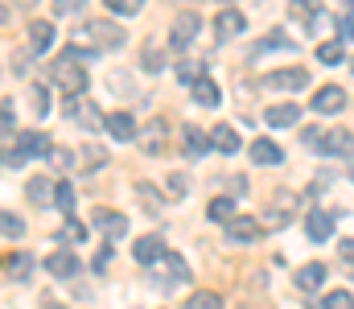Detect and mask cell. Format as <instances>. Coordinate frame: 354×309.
I'll use <instances>...</instances> for the list:
<instances>
[{"instance_id": "1", "label": "cell", "mask_w": 354, "mask_h": 309, "mask_svg": "<svg viewBox=\"0 0 354 309\" xmlns=\"http://www.w3.org/2000/svg\"><path fill=\"white\" fill-rule=\"evenodd\" d=\"M124 29L115 25V21H91V25H83L75 37H71V54H79V58H95V54H103V50H120L124 46Z\"/></svg>"}, {"instance_id": "2", "label": "cell", "mask_w": 354, "mask_h": 309, "mask_svg": "<svg viewBox=\"0 0 354 309\" xmlns=\"http://www.w3.org/2000/svg\"><path fill=\"white\" fill-rule=\"evenodd\" d=\"M54 83H58V87L66 91V100H79V95L87 91V71H83L79 54L62 50V58L54 62Z\"/></svg>"}, {"instance_id": "3", "label": "cell", "mask_w": 354, "mask_h": 309, "mask_svg": "<svg viewBox=\"0 0 354 309\" xmlns=\"http://www.w3.org/2000/svg\"><path fill=\"white\" fill-rule=\"evenodd\" d=\"M297 210H301V194L297 190H288V186H280V190H272L264 203V223L268 227H288L292 218H297Z\"/></svg>"}, {"instance_id": "4", "label": "cell", "mask_w": 354, "mask_h": 309, "mask_svg": "<svg viewBox=\"0 0 354 309\" xmlns=\"http://www.w3.org/2000/svg\"><path fill=\"white\" fill-rule=\"evenodd\" d=\"M136 144H140L145 157H165V149H169V120H149V124H140Z\"/></svg>"}, {"instance_id": "5", "label": "cell", "mask_w": 354, "mask_h": 309, "mask_svg": "<svg viewBox=\"0 0 354 309\" xmlns=\"http://www.w3.org/2000/svg\"><path fill=\"white\" fill-rule=\"evenodd\" d=\"M62 111H66V120H75V124H79V128H87V132H99V128H103V120H107V115H103V111L87 100V95L66 100V107H62Z\"/></svg>"}, {"instance_id": "6", "label": "cell", "mask_w": 354, "mask_h": 309, "mask_svg": "<svg viewBox=\"0 0 354 309\" xmlns=\"http://www.w3.org/2000/svg\"><path fill=\"white\" fill-rule=\"evenodd\" d=\"M153 285H157V289H169V285L181 289V285H189V264H185L177 252H165V256H161V272L153 277Z\"/></svg>"}, {"instance_id": "7", "label": "cell", "mask_w": 354, "mask_h": 309, "mask_svg": "<svg viewBox=\"0 0 354 309\" xmlns=\"http://www.w3.org/2000/svg\"><path fill=\"white\" fill-rule=\"evenodd\" d=\"M260 87H264V91H301V87H309V71H305V66L272 71V75L260 79Z\"/></svg>"}, {"instance_id": "8", "label": "cell", "mask_w": 354, "mask_h": 309, "mask_svg": "<svg viewBox=\"0 0 354 309\" xmlns=\"http://www.w3.org/2000/svg\"><path fill=\"white\" fill-rule=\"evenodd\" d=\"M198 29H202V21H198L194 12H177L174 29H169V46H174V50H185V46L198 37Z\"/></svg>"}, {"instance_id": "9", "label": "cell", "mask_w": 354, "mask_h": 309, "mask_svg": "<svg viewBox=\"0 0 354 309\" xmlns=\"http://www.w3.org/2000/svg\"><path fill=\"white\" fill-rule=\"evenodd\" d=\"M227 235H231V239H239V243H256V239L264 235V223H260V218H252V214H235V218L227 223Z\"/></svg>"}, {"instance_id": "10", "label": "cell", "mask_w": 354, "mask_h": 309, "mask_svg": "<svg viewBox=\"0 0 354 309\" xmlns=\"http://www.w3.org/2000/svg\"><path fill=\"white\" fill-rule=\"evenodd\" d=\"M322 153H326V157H351L354 153V132H346V128H330V132L322 136Z\"/></svg>"}, {"instance_id": "11", "label": "cell", "mask_w": 354, "mask_h": 309, "mask_svg": "<svg viewBox=\"0 0 354 309\" xmlns=\"http://www.w3.org/2000/svg\"><path fill=\"white\" fill-rule=\"evenodd\" d=\"M103 128H107L120 144H132V140H136V132H140V128H136V120H132L128 111H111V115L103 120Z\"/></svg>"}, {"instance_id": "12", "label": "cell", "mask_w": 354, "mask_h": 309, "mask_svg": "<svg viewBox=\"0 0 354 309\" xmlns=\"http://www.w3.org/2000/svg\"><path fill=\"white\" fill-rule=\"evenodd\" d=\"M91 223H95V231H103L107 239H120V235L128 231V218H124L120 210H103V206L91 214Z\"/></svg>"}, {"instance_id": "13", "label": "cell", "mask_w": 354, "mask_h": 309, "mask_svg": "<svg viewBox=\"0 0 354 309\" xmlns=\"http://www.w3.org/2000/svg\"><path fill=\"white\" fill-rule=\"evenodd\" d=\"M132 256H136V264L153 268V264L165 256V243H161V235H140V239L132 243Z\"/></svg>"}, {"instance_id": "14", "label": "cell", "mask_w": 354, "mask_h": 309, "mask_svg": "<svg viewBox=\"0 0 354 309\" xmlns=\"http://www.w3.org/2000/svg\"><path fill=\"white\" fill-rule=\"evenodd\" d=\"M346 107V91L342 87H317V95H313V111H322V115H338Z\"/></svg>"}, {"instance_id": "15", "label": "cell", "mask_w": 354, "mask_h": 309, "mask_svg": "<svg viewBox=\"0 0 354 309\" xmlns=\"http://www.w3.org/2000/svg\"><path fill=\"white\" fill-rule=\"evenodd\" d=\"M243 25H248V21H243V12H239V8H223V12H218V21H214V37H218V41H231V37H239V33H243Z\"/></svg>"}, {"instance_id": "16", "label": "cell", "mask_w": 354, "mask_h": 309, "mask_svg": "<svg viewBox=\"0 0 354 309\" xmlns=\"http://www.w3.org/2000/svg\"><path fill=\"white\" fill-rule=\"evenodd\" d=\"M17 149H21L25 157H50V153H54V144H50L46 132H21V136H17Z\"/></svg>"}, {"instance_id": "17", "label": "cell", "mask_w": 354, "mask_h": 309, "mask_svg": "<svg viewBox=\"0 0 354 309\" xmlns=\"http://www.w3.org/2000/svg\"><path fill=\"white\" fill-rule=\"evenodd\" d=\"M305 235H309L313 243H326V239L334 235V218H330L326 210H309V218H305Z\"/></svg>"}, {"instance_id": "18", "label": "cell", "mask_w": 354, "mask_h": 309, "mask_svg": "<svg viewBox=\"0 0 354 309\" xmlns=\"http://www.w3.org/2000/svg\"><path fill=\"white\" fill-rule=\"evenodd\" d=\"M46 272H54L58 281H71L79 272V256L75 252H54V256H46Z\"/></svg>"}, {"instance_id": "19", "label": "cell", "mask_w": 354, "mask_h": 309, "mask_svg": "<svg viewBox=\"0 0 354 309\" xmlns=\"http://www.w3.org/2000/svg\"><path fill=\"white\" fill-rule=\"evenodd\" d=\"M252 161H256V165H280V161H284V149H280L276 140L260 136V140H252Z\"/></svg>"}, {"instance_id": "20", "label": "cell", "mask_w": 354, "mask_h": 309, "mask_svg": "<svg viewBox=\"0 0 354 309\" xmlns=\"http://www.w3.org/2000/svg\"><path fill=\"white\" fill-rule=\"evenodd\" d=\"M264 120L272 128H292V124L301 120V107H297V103H272L264 111Z\"/></svg>"}, {"instance_id": "21", "label": "cell", "mask_w": 354, "mask_h": 309, "mask_svg": "<svg viewBox=\"0 0 354 309\" xmlns=\"http://www.w3.org/2000/svg\"><path fill=\"white\" fill-rule=\"evenodd\" d=\"M25 194H29V203H33V206H50V203H54V182L37 174V178H29Z\"/></svg>"}, {"instance_id": "22", "label": "cell", "mask_w": 354, "mask_h": 309, "mask_svg": "<svg viewBox=\"0 0 354 309\" xmlns=\"http://www.w3.org/2000/svg\"><path fill=\"white\" fill-rule=\"evenodd\" d=\"M210 144H214V149H223V153H231V157H235V153H239V144H243V140H239V132H235V128H231V124H218V128H214V132H210Z\"/></svg>"}, {"instance_id": "23", "label": "cell", "mask_w": 354, "mask_h": 309, "mask_svg": "<svg viewBox=\"0 0 354 309\" xmlns=\"http://www.w3.org/2000/svg\"><path fill=\"white\" fill-rule=\"evenodd\" d=\"M326 285V264H305L301 272H297V289L301 293H313V289H322Z\"/></svg>"}, {"instance_id": "24", "label": "cell", "mask_w": 354, "mask_h": 309, "mask_svg": "<svg viewBox=\"0 0 354 309\" xmlns=\"http://www.w3.org/2000/svg\"><path fill=\"white\" fill-rule=\"evenodd\" d=\"M99 165H107V153H103L99 144H83V149L75 153V169L91 174V169H99Z\"/></svg>"}, {"instance_id": "25", "label": "cell", "mask_w": 354, "mask_h": 309, "mask_svg": "<svg viewBox=\"0 0 354 309\" xmlns=\"http://www.w3.org/2000/svg\"><path fill=\"white\" fill-rule=\"evenodd\" d=\"M185 153H189V157H206V153H210V136H206L198 124H185Z\"/></svg>"}, {"instance_id": "26", "label": "cell", "mask_w": 354, "mask_h": 309, "mask_svg": "<svg viewBox=\"0 0 354 309\" xmlns=\"http://www.w3.org/2000/svg\"><path fill=\"white\" fill-rule=\"evenodd\" d=\"M50 41H54V25L50 21H33L29 25V46L41 54V50H50Z\"/></svg>"}, {"instance_id": "27", "label": "cell", "mask_w": 354, "mask_h": 309, "mask_svg": "<svg viewBox=\"0 0 354 309\" xmlns=\"http://www.w3.org/2000/svg\"><path fill=\"white\" fill-rule=\"evenodd\" d=\"M292 46H297V41H292L288 33H280V29H276V33H268V37L256 41V50H252V54L260 58V54H268V50H292Z\"/></svg>"}, {"instance_id": "28", "label": "cell", "mask_w": 354, "mask_h": 309, "mask_svg": "<svg viewBox=\"0 0 354 309\" xmlns=\"http://www.w3.org/2000/svg\"><path fill=\"white\" fill-rule=\"evenodd\" d=\"M132 194H136V203L145 206L149 214H157V210H161V194H157V186H153V182H136V190H132Z\"/></svg>"}, {"instance_id": "29", "label": "cell", "mask_w": 354, "mask_h": 309, "mask_svg": "<svg viewBox=\"0 0 354 309\" xmlns=\"http://www.w3.org/2000/svg\"><path fill=\"white\" fill-rule=\"evenodd\" d=\"M194 100L202 103V107H218V103H223V95H218V87H214V83L202 75V79L194 83Z\"/></svg>"}, {"instance_id": "30", "label": "cell", "mask_w": 354, "mask_h": 309, "mask_svg": "<svg viewBox=\"0 0 354 309\" xmlns=\"http://www.w3.org/2000/svg\"><path fill=\"white\" fill-rule=\"evenodd\" d=\"M29 272H33V256H25V252L8 256V277H12V281H25Z\"/></svg>"}, {"instance_id": "31", "label": "cell", "mask_w": 354, "mask_h": 309, "mask_svg": "<svg viewBox=\"0 0 354 309\" xmlns=\"http://www.w3.org/2000/svg\"><path fill=\"white\" fill-rule=\"evenodd\" d=\"M206 214H210L214 223H231V218H235V198H214V203L206 206Z\"/></svg>"}, {"instance_id": "32", "label": "cell", "mask_w": 354, "mask_h": 309, "mask_svg": "<svg viewBox=\"0 0 354 309\" xmlns=\"http://www.w3.org/2000/svg\"><path fill=\"white\" fill-rule=\"evenodd\" d=\"M0 235H8V239H21V235H25V223H21V214H12V210H0Z\"/></svg>"}, {"instance_id": "33", "label": "cell", "mask_w": 354, "mask_h": 309, "mask_svg": "<svg viewBox=\"0 0 354 309\" xmlns=\"http://www.w3.org/2000/svg\"><path fill=\"white\" fill-rule=\"evenodd\" d=\"M185 309H223V297L210 293V289H202V293H194V297L185 301Z\"/></svg>"}, {"instance_id": "34", "label": "cell", "mask_w": 354, "mask_h": 309, "mask_svg": "<svg viewBox=\"0 0 354 309\" xmlns=\"http://www.w3.org/2000/svg\"><path fill=\"white\" fill-rule=\"evenodd\" d=\"M317 62L338 66V62H346V54H342V46H338V41H326V46H317Z\"/></svg>"}, {"instance_id": "35", "label": "cell", "mask_w": 354, "mask_h": 309, "mask_svg": "<svg viewBox=\"0 0 354 309\" xmlns=\"http://www.w3.org/2000/svg\"><path fill=\"white\" fill-rule=\"evenodd\" d=\"M140 66H145L149 75H157V71L165 66V58H161V46H157V41H149V46H145V58H140Z\"/></svg>"}, {"instance_id": "36", "label": "cell", "mask_w": 354, "mask_h": 309, "mask_svg": "<svg viewBox=\"0 0 354 309\" xmlns=\"http://www.w3.org/2000/svg\"><path fill=\"white\" fill-rule=\"evenodd\" d=\"M165 194H169V198H185V194H189V174H181V169H177V174H169Z\"/></svg>"}, {"instance_id": "37", "label": "cell", "mask_w": 354, "mask_h": 309, "mask_svg": "<svg viewBox=\"0 0 354 309\" xmlns=\"http://www.w3.org/2000/svg\"><path fill=\"white\" fill-rule=\"evenodd\" d=\"M54 206L66 210V214L75 210V190H71V182H58V186H54Z\"/></svg>"}, {"instance_id": "38", "label": "cell", "mask_w": 354, "mask_h": 309, "mask_svg": "<svg viewBox=\"0 0 354 309\" xmlns=\"http://www.w3.org/2000/svg\"><path fill=\"white\" fill-rule=\"evenodd\" d=\"M25 161H29V157H25L17 144H12V149H4V144H0V165H4V169H21Z\"/></svg>"}, {"instance_id": "39", "label": "cell", "mask_w": 354, "mask_h": 309, "mask_svg": "<svg viewBox=\"0 0 354 309\" xmlns=\"http://www.w3.org/2000/svg\"><path fill=\"white\" fill-rule=\"evenodd\" d=\"M29 107H33V115L41 120V115L50 111V91H46V87H33V95H29Z\"/></svg>"}, {"instance_id": "40", "label": "cell", "mask_w": 354, "mask_h": 309, "mask_svg": "<svg viewBox=\"0 0 354 309\" xmlns=\"http://www.w3.org/2000/svg\"><path fill=\"white\" fill-rule=\"evenodd\" d=\"M17 124V111H12V100H0V136H8Z\"/></svg>"}, {"instance_id": "41", "label": "cell", "mask_w": 354, "mask_h": 309, "mask_svg": "<svg viewBox=\"0 0 354 309\" xmlns=\"http://www.w3.org/2000/svg\"><path fill=\"white\" fill-rule=\"evenodd\" d=\"M326 309H354V297L346 289H330V297H326Z\"/></svg>"}, {"instance_id": "42", "label": "cell", "mask_w": 354, "mask_h": 309, "mask_svg": "<svg viewBox=\"0 0 354 309\" xmlns=\"http://www.w3.org/2000/svg\"><path fill=\"white\" fill-rule=\"evenodd\" d=\"M103 4H107L111 12H124V17H132V12H140V4H145V0H103Z\"/></svg>"}, {"instance_id": "43", "label": "cell", "mask_w": 354, "mask_h": 309, "mask_svg": "<svg viewBox=\"0 0 354 309\" xmlns=\"http://www.w3.org/2000/svg\"><path fill=\"white\" fill-rule=\"evenodd\" d=\"M198 71H202L198 62H181V66H177V79H181V83H198V79H202Z\"/></svg>"}, {"instance_id": "44", "label": "cell", "mask_w": 354, "mask_h": 309, "mask_svg": "<svg viewBox=\"0 0 354 309\" xmlns=\"http://www.w3.org/2000/svg\"><path fill=\"white\" fill-rule=\"evenodd\" d=\"M83 4L87 0H54V12L58 17H71V12H83Z\"/></svg>"}, {"instance_id": "45", "label": "cell", "mask_w": 354, "mask_h": 309, "mask_svg": "<svg viewBox=\"0 0 354 309\" xmlns=\"http://www.w3.org/2000/svg\"><path fill=\"white\" fill-rule=\"evenodd\" d=\"M50 161H54L58 169H75V153H66V149H54V153H50Z\"/></svg>"}, {"instance_id": "46", "label": "cell", "mask_w": 354, "mask_h": 309, "mask_svg": "<svg viewBox=\"0 0 354 309\" xmlns=\"http://www.w3.org/2000/svg\"><path fill=\"white\" fill-rule=\"evenodd\" d=\"M83 235H87V231H83V227H79V223H75V218L66 214V227H62V239H71V243H79Z\"/></svg>"}, {"instance_id": "47", "label": "cell", "mask_w": 354, "mask_h": 309, "mask_svg": "<svg viewBox=\"0 0 354 309\" xmlns=\"http://www.w3.org/2000/svg\"><path fill=\"white\" fill-rule=\"evenodd\" d=\"M107 260H111V247L103 243V247L95 252V272H103V268H107Z\"/></svg>"}, {"instance_id": "48", "label": "cell", "mask_w": 354, "mask_h": 309, "mask_svg": "<svg viewBox=\"0 0 354 309\" xmlns=\"http://www.w3.org/2000/svg\"><path fill=\"white\" fill-rule=\"evenodd\" d=\"M338 33H342V37H351V41H354V12H346V17L338 21Z\"/></svg>"}, {"instance_id": "49", "label": "cell", "mask_w": 354, "mask_h": 309, "mask_svg": "<svg viewBox=\"0 0 354 309\" xmlns=\"http://www.w3.org/2000/svg\"><path fill=\"white\" fill-rule=\"evenodd\" d=\"M338 252H342V260H351V264H354V239H342V243H338Z\"/></svg>"}, {"instance_id": "50", "label": "cell", "mask_w": 354, "mask_h": 309, "mask_svg": "<svg viewBox=\"0 0 354 309\" xmlns=\"http://www.w3.org/2000/svg\"><path fill=\"white\" fill-rule=\"evenodd\" d=\"M12 4H17V8H33L37 0H12Z\"/></svg>"}, {"instance_id": "51", "label": "cell", "mask_w": 354, "mask_h": 309, "mask_svg": "<svg viewBox=\"0 0 354 309\" xmlns=\"http://www.w3.org/2000/svg\"><path fill=\"white\" fill-rule=\"evenodd\" d=\"M4 21H8V12H4V4H0V25H4Z\"/></svg>"}, {"instance_id": "52", "label": "cell", "mask_w": 354, "mask_h": 309, "mask_svg": "<svg viewBox=\"0 0 354 309\" xmlns=\"http://www.w3.org/2000/svg\"><path fill=\"white\" fill-rule=\"evenodd\" d=\"M342 4H354V0H342Z\"/></svg>"}, {"instance_id": "53", "label": "cell", "mask_w": 354, "mask_h": 309, "mask_svg": "<svg viewBox=\"0 0 354 309\" xmlns=\"http://www.w3.org/2000/svg\"><path fill=\"white\" fill-rule=\"evenodd\" d=\"M351 71H354V62H351Z\"/></svg>"}]
</instances>
